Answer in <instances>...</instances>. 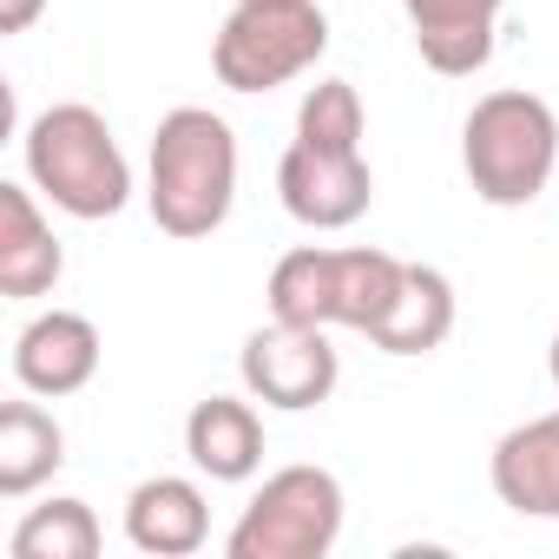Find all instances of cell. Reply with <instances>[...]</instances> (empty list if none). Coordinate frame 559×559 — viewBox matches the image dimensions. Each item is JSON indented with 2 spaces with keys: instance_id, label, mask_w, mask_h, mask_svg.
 <instances>
[{
  "instance_id": "obj_9",
  "label": "cell",
  "mask_w": 559,
  "mask_h": 559,
  "mask_svg": "<svg viewBox=\"0 0 559 559\" xmlns=\"http://www.w3.org/2000/svg\"><path fill=\"white\" fill-rule=\"evenodd\" d=\"M402 8H408V27H415V53L441 80H467L493 60L507 0H402Z\"/></svg>"
},
{
  "instance_id": "obj_3",
  "label": "cell",
  "mask_w": 559,
  "mask_h": 559,
  "mask_svg": "<svg viewBox=\"0 0 559 559\" xmlns=\"http://www.w3.org/2000/svg\"><path fill=\"white\" fill-rule=\"evenodd\" d=\"M461 171H467L474 198L493 204V211L533 204L559 171V119H552V106L539 93H526V86H500V93L474 99V112L461 126Z\"/></svg>"
},
{
  "instance_id": "obj_4",
  "label": "cell",
  "mask_w": 559,
  "mask_h": 559,
  "mask_svg": "<svg viewBox=\"0 0 559 559\" xmlns=\"http://www.w3.org/2000/svg\"><path fill=\"white\" fill-rule=\"evenodd\" d=\"M330 53V14L317 0H237L211 40V73L230 93H276Z\"/></svg>"
},
{
  "instance_id": "obj_2",
  "label": "cell",
  "mask_w": 559,
  "mask_h": 559,
  "mask_svg": "<svg viewBox=\"0 0 559 559\" xmlns=\"http://www.w3.org/2000/svg\"><path fill=\"white\" fill-rule=\"evenodd\" d=\"M21 158H27V178L34 191L80 217V224H99V217H119L126 198H132V165L106 126V112L67 99V106H47L27 132H21Z\"/></svg>"
},
{
  "instance_id": "obj_12",
  "label": "cell",
  "mask_w": 559,
  "mask_h": 559,
  "mask_svg": "<svg viewBox=\"0 0 559 559\" xmlns=\"http://www.w3.org/2000/svg\"><path fill=\"white\" fill-rule=\"evenodd\" d=\"M67 276V250L27 185H0V297L34 304Z\"/></svg>"
},
{
  "instance_id": "obj_15",
  "label": "cell",
  "mask_w": 559,
  "mask_h": 559,
  "mask_svg": "<svg viewBox=\"0 0 559 559\" xmlns=\"http://www.w3.org/2000/svg\"><path fill=\"white\" fill-rule=\"evenodd\" d=\"M67 467V428L40 402L0 408V500H27Z\"/></svg>"
},
{
  "instance_id": "obj_10",
  "label": "cell",
  "mask_w": 559,
  "mask_h": 559,
  "mask_svg": "<svg viewBox=\"0 0 559 559\" xmlns=\"http://www.w3.org/2000/svg\"><path fill=\"white\" fill-rule=\"evenodd\" d=\"M126 539L152 559H191L211 539V507L204 487L185 474H152L126 493Z\"/></svg>"
},
{
  "instance_id": "obj_8",
  "label": "cell",
  "mask_w": 559,
  "mask_h": 559,
  "mask_svg": "<svg viewBox=\"0 0 559 559\" xmlns=\"http://www.w3.org/2000/svg\"><path fill=\"white\" fill-rule=\"evenodd\" d=\"M99 376V330L80 310H40L21 336H14V382L40 402L80 395Z\"/></svg>"
},
{
  "instance_id": "obj_21",
  "label": "cell",
  "mask_w": 559,
  "mask_h": 559,
  "mask_svg": "<svg viewBox=\"0 0 559 559\" xmlns=\"http://www.w3.org/2000/svg\"><path fill=\"white\" fill-rule=\"evenodd\" d=\"M546 376H552V389H559V336H552V349H546Z\"/></svg>"
},
{
  "instance_id": "obj_13",
  "label": "cell",
  "mask_w": 559,
  "mask_h": 559,
  "mask_svg": "<svg viewBox=\"0 0 559 559\" xmlns=\"http://www.w3.org/2000/svg\"><path fill=\"white\" fill-rule=\"evenodd\" d=\"M185 454H191L198 474L237 487L263 467V415L243 395H204L185 415Z\"/></svg>"
},
{
  "instance_id": "obj_1",
  "label": "cell",
  "mask_w": 559,
  "mask_h": 559,
  "mask_svg": "<svg viewBox=\"0 0 559 559\" xmlns=\"http://www.w3.org/2000/svg\"><path fill=\"white\" fill-rule=\"evenodd\" d=\"M145 204L165 237H211L237 204V132L211 106H171L152 132Z\"/></svg>"
},
{
  "instance_id": "obj_6",
  "label": "cell",
  "mask_w": 559,
  "mask_h": 559,
  "mask_svg": "<svg viewBox=\"0 0 559 559\" xmlns=\"http://www.w3.org/2000/svg\"><path fill=\"white\" fill-rule=\"evenodd\" d=\"M237 376H243V395L250 402L284 408V415H304V408H323L336 395L343 362L330 349V330H297V323H276L270 317V330H250L243 336Z\"/></svg>"
},
{
  "instance_id": "obj_17",
  "label": "cell",
  "mask_w": 559,
  "mask_h": 559,
  "mask_svg": "<svg viewBox=\"0 0 559 559\" xmlns=\"http://www.w3.org/2000/svg\"><path fill=\"white\" fill-rule=\"evenodd\" d=\"M402 270H408L402 257L369 250V243L336 250V330L376 336V323L389 317V304H395V290H402Z\"/></svg>"
},
{
  "instance_id": "obj_19",
  "label": "cell",
  "mask_w": 559,
  "mask_h": 559,
  "mask_svg": "<svg viewBox=\"0 0 559 559\" xmlns=\"http://www.w3.org/2000/svg\"><path fill=\"white\" fill-rule=\"evenodd\" d=\"M362 132H369V112H362V93L349 80H317L297 106V139L304 145H323V152H362Z\"/></svg>"
},
{
  "instance_id": "obj_7",
  "label": "cell",
  "mask_w": 559,
  "mask_h": 559,
  "mask_svg": "<svg viewBox=\"0 0 559 559\" xmlns=\"http://www.w3.org/2000/svg\"><path fill=\"white\" fill-rule=\"evenodd\" d=\"M276 198L310 230H349L376 198V171L362 152H323V145L297 139L284 152V165H276Z\"/></svg>"
},
{
  "instance_id": "obj_20",
  "label": "cell",
  "mask_w": 559,
  "mask_h": 559,
  "mask_svg": "<svg viewBox=\"0 0 559 559\" xmlns=\"http://www.w3.org/2000/svg\"><path fill=\"white\" fill-rule=\"evenodd\" d=\"M47 14V0H0V34H27Z\"/></svg>"
},
{
  "instance_id": "obj_11",
  "label": "cell",
  "mask_w": 559,
  "mask_h": 559,
  "mask_svg": "<svg viewBox=\"0 0 559 559\" xmlns=\"http://www.w3.org/2000/svg\"><path fill=\"white\" fill-rule=\"evenodd\" d=\"M487 474H493L500 507H513L526 520H559V408L507 428L493 441Z\"/></svg>"
},
{
  "instance_id": "obj_5",
  "label": "cell",
  "mask_w": 559,
  "mask_h": 559,
  "mask_svg": "<svg viewBox=\"0 0 559 559\" xmlns=\"http://www.w3.org/2000/svg\"><path fill=\"white\" fill-rule=\"evenodd\" d=\"M343 480L330 467H276L250 507L237 513L224 552L230 559H323L336 539H343Z\"/></svg>"
},
{
  "instance_id": "obj_18",
  "label": "cell",
  "mask_w": 559,
  "mask_h": 559,
  "mask_svg": "<svg viewBox=\"0 0 559 559\" xmlns=\"http://www.w3.org/2000/svg\"><path fill=\"white\" fill-rule=\"evenodd\" d=\"M99 546H106L99 513H93L86 500H73V493L34 507V513L14 526V539H8L14 559H99Z\"/></svg>"
},
{
  "instance_id": "obj_14",
  "label": "cell",
  "mask_w": 559,
  "mask_h": 559,
  "mask_svg": "<svg viewBox=\"0 0 559 559\" xmlns=\"http://www.w3.org/2000/svg\"><path fill=\"white\" fill-rule=\"evenodd\" d=\"M448 336H454V284H448V270L408 263L402 290H395V304H389V317L376 323L369 343L382 356H435Z\"/></svg>"
},
{
  "instance_id": "obj_16",
  "label": "cell",
  "mask_w": 559,
  "mask_h": 559,
  "mask_svg": "<svg viewBox=\"0 0 559 559\" xmlns=\"http://www.w3.org/2000/svg\"><path fill=\"white\" fill-rule=\"evenodd\" d=\"M270 317L276 323H297V330H336V250H290L276 257L270 270Z\"/></svg>"
}]
</instances>
